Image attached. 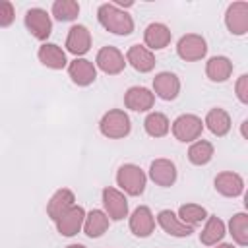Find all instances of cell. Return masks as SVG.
Wrapping results in <instances>:
<instances>
[{
    "label": "cell",
    "instance_id": "obj_1",
    "mask_svg": "<svg viewBox=\"0 0 248 248\" xmlns=\"http://www.w3.org/2000/svg\"><path fill=\"white\" fill-rule=\"evenodd\" d=\"M97 19H99V23L107 31H110L114 35L126 37V35H130L134 31V19H132V16L128 12L120 10L118 6H114L112 2H107V4H101L99 6Z\"/></svg>",
    "mask_w": 248,
    "mask_h": 248
},
{
    "label": "cell",
    "instance_id": "obj_2",
    "mask_svg": "<svg viewBox=\"0 0 248 248\" xmlns=\"http://www.w3.org/2000/svg\"><path fill=\"white\" fill-rule=\"evenodd\" d=\"M99 130L108 140H122L132 132V122L122 108H110L103 114L99 122Z\"/></svg>",
    "mask_w": 248,
    "mask_h": 248
},
{
    "label": "cell",
    "instance_id": "obj_3",
    "mask_svg": "<svg viewBox=\"0 0 248 248\" xmlns=\"http://www.w3.org/2000/svg\"><path fill=\"white\" fill-rule=\"evenodd\" d=\"M116 184L128 196H141L145 190V184H147V176L141 170V167H138L134 163H126L116 172Z\"/></svg>",
    "mask_w": 248,
    "mask_h": 248
},
{
    "label": "cell",
    "instance_id": "obj_4",
    "mask_svg": "<svg viewBox=\"0 0 248 248\" xmlns=\"http://www.w3.org/2000/svg\"><path fill=\"white\" fill-rule=\"evenodd\" d=\"M176 54L186 62H198L207 54V41L198 33H186L176 43Z\"/></svg>",
    "mask_w": 248,
    "mask_h": 248
},
{
    "label": "cell",
    "instance_id": "obj_5",
    "mask_svg": "<svg viewBox=\"0 0 248 248\" xmlns=\"http://www.w3.org/2000/svg\"><path fill=\"white\" fill-rule=\"evenodd\" d=\"M202 132H203V122L196 114H180L172 122V134L178 141H184V143L196 141L200 140Z\"/></svg>",
    "mask_w": 248,
    "mask_h": 248
},
{
    "label": "cell",
    "instance_id": "obj_6",
    "mask_svg": "<svg viewBox=\"0 0 248 248\" xmlns=\"http://www.w3.org/2000/svg\"><path fill=\"white\" fill-rule=\"evenodd\" d=\"M103 207H105V213L108 219L112 221H122L124 217H128V200L124 196V192L112 188V186H107L103 188Z\"/></svg>",
    "mask_w": 248,
    "mask_h": 248
},
{
    "label": "cell",
    "instance_id": "obj_7",
    "mask_svg": "<svg viewBox=\"0 0 248 248\" xmlns=\"http://www.w3.org/2000/svg\"><path fill=\"white\" fill-rule=\"evenodd\" d=\"M25 27L39 41H46L50 37V33H52L50 16L43 8H31V10H27V14H25Z\"/></svg>",
    "mask_w": 248,
    "mask_h": 248
},
{
    "label": "cell",
    "instance_id": "obj_8",
    "mask_svg": "<svg viewBox=\"0 0 248 248\" xmlns=\"http://www.w3.org/2000/svg\"><path fill=\"white\" fill-rule=\"evenodd\" d=\"M225 25L236 37L246 35L248 33V2H242V0L232 2L225 12Z\"/></svg>",
    "mask_w": 248,
    "mask_h": 248
},
{
    "label": "cell",
    "instance_id": "obj_9",
    "mask_svg": "<svg viewBox=\"0 0 248 248\" xmlns=\"http://www.w3.org/2000/svg\"><path fill=\"white\" fill-rule=\"evenodd\" d=\"M95 68L105 72L107 76H116L126 68V58L116 46H103L95 56Z\"/></svg>",
    "mask_w": 248,
    "mask_h": 248
},
{
    "label": "cell",
    "instance_id": "obj_10",
    "mask_svg": "<svg viewBox=\"0 0 248 248\" xmlns=\"http://www.w3.org/2000/svg\"><path fill=\"white\" fill-rule=\"evenodd\" d=\"M180 93V79L172 72H159L153 78V95L163 101H174Z\"/></svg>",
    "mask_w": 248,
    "mask_h": 248
},
{
    "label": "cell",
    "instance_id": "obj_11",
    "mask_svg": "<svg viewBox=\"0 0 248 248\" xmlns=\"http://www.w3.org/2000/svg\"><path fill=\"white\" fill-rule=\"evenodd\" d=\"M130 231L138 238H147L155 231V217L147 205H140L130 215Z\"/></svg>",
    "mask_w": 248,
    "mask_h": 248
},
{
    "label": "cell",
    "instance_id": "obj_12",
    "mask_svg": "<svg viewBox=\"0 0 248 248\" xmlns=\"http://www.w3.org/2000/svg\"><path fill=\"white\" fill-rule=\"evenodd\" d=\"M155 105V95L147 87L134 85L124 93V107L136 112H147Z\"/></svg>",
    "mask_w": 248,
    "mask_h": 248
},
{
    "label": "cell",
    "instance_id": "obj_13",
    "mask_svg": "<svg viewBox=\"0 0 248 248\" xmlns=\"http://www.w3.org/2000/svg\"><path fill=\"white\" fill-rule=\"evenodd\" d=\"M68 74L72 81L79 87H87L97 79V68L87 58H76L68 64Z\"/></svg>",
    "mask_w": 248,
    "mask_h": 248
},
{
    "label": "cell",
    "instance_id": "obj_14",
    "mask_svg": "<svg viewBox=\"0 0 248 248\" xmlns=\"http://www.w3.org/2000/svg\"><path fill=\"white\" fill-rule=\"evenodd\" d=\"M83 221H85V209L81 205H72L56 221V229L62 236H76L83 229Z\"/></svg>",
    "mask_w": 248,
    "mask_h": 248
},
{
    "label": "cell",
    "instance_id": "obj_15",
    "mask_svg": "<svg viewBox=\"0 0 248 248\" xmlns=\"http://www.w3.org/2000/svg\"><path fill=\"white\" fill-rule=\"evenodd\" d=\"M157 223H159V227H161L167 234L176 236V238H184V236H190V234L194 232V227L182 223V221L178 219V215H176L174 211H170V209H161V211L157 213Z\"/></svg>",
    "mask_w": 248,
    "mask_h": 248
},
{
    "label": "cell",
    "instance_id": "obj_16",
    "mask_svg": "<svg viewBox=\"0 0 248 248\" xmlns=\"http://www.w3.org/2000/svg\"><path fill=\"white\" fill-rule=\"evenodd\" d=\"M124 58H126V64H130L140 74H147V72H151L155 68V56L143 45H132L126 50V56Z\"/></svg>",
    "mask_w": 248,
    "mask_h": 248
},
{
    "label": "cell",
    "instance_id": "obj_17",
    "mask_svg": "<svg viewBox=\"0 0 248 248\" xmlns=\"http://www.w3.org/2000/svg\"><path fill=\"white\" fill-rule=\"evenodd\" d=\"M149 178L163 188H169L176 182V165L170 159H155L149 167Z\"/></svg>",
    "mask_w": 248,
    "mask_h": 248
},
{
    "label": "cell",
    "instance_id": "obj_18",
    "mask_svg": "<svg viewBox=\"0 0 248 248\" xmlns=\"http://www.w3.org/2000/svg\"><path fill=\"white\" fill-rule=\"evenodd\" d=\"M170 39H172L170 29L159 21L149 23L143 31V43H145V48H149V50H161V48L169 46Z\"/></svg>",
    "mask_w": 248,
    "mask_h": 248
},
{
    "label": "cell",
    "instance_id": "obj_19",
    "mask_svg": "<svg viewBox=\"0 0 248 248\" xmlns=\"http://www.w3.org/2000/svg\"><path fill=\"white\" fill-rule=\"evenodd\" d=\"M66 48H68V52L76 54V58L85 54V52H89V48H91V33H89V29L85 25H79V23L70 27L68 37H66Z\"/></svg>",
    "mask_w": 248,
    "mask_h": 248
},
{
    "label": "cell",
    "instance_id": "obj_20",
    "mask_svg": "<svg viewBox=\"0 0 248 248\" xmlns=\"http://www.w3.org/2000/svg\"><path fill=\"white\" fill-rule=\"evenodd\" d=\"M215 190L225 198H236L244 192V180L238 172L223 170L215 176Z\"/></svg>",
    "mask_w": 248,
    "mask_h": 248
},
{
    "label": "cell",
    "instance_id": "obj_21",
    "mask_svg": "<svg viewBox=\"0 0 248 248\" xmlns=\"http://www.w3.org/2000/svg\"><path fill=\"white\" fill-rule=\"evenodd\" d=\"M74 202H76L74 192H72L70 188H60V190H56V192L52 194V198L48 200V203H46V215L56 223L72 205H76Z\"/></svg>",
    "mask_w": 248,
    "mask_h": 248
},
{
    "label": "cell",
    "instance_id": "obj_22",
    "mask_svg": "<svg viewBox=\"0 0 248 248\" xmlns=\"http://www.w3.org/2000/svg\"><path fill=\"white\" fill-rule=\"evenodd\" d=\"M37 56H39V62H41L43 66L50 68V70H62V68L68 66L66 52H64L58 45H54V43H43V45L39 46Z\"/></svg>",
    "mask_w": 248,
    "mask_h": 248
},
{
    "label": "cell",
    "instance_id": "obj_23",
    "mask_svg": "<svg viewBox=\"0 0 248 248\" xmlns=\"http://www.w3.org/2000/svg\"><path fill=\"white\" fill-rule=\"evenodd\" d=\"M203 124H205L207 130H209L213 136H217V138L227 136V134L231 132V126H232V122H231V114H229L225 108H219V107L207 110Z\"/></svg>",
    "mask_w": 248,
    "mask_h": 248
},
{
    "label": "cell",
    "instance_id": "obj_24",
    "mask_svg": "<svg viewBox=\"0 0 248 248\" xmlns=\"http://www.w3.org/2000/svg\"><path fill=\"white\" fill-rule=\"evenodd\" d=\"M232 74V62L227 56H211L205 62V76L213 83H223Z\"/></svg>",
    "mask_w": 248,
    "mask_h": 248
},
{
    "label": "cell",
    "instance_id": "obj_25",
    "mask_svg": "<svg viewBox=\"0 0 248 248\" xmlns=\"http://www.w3.org/2000/svg\"><path fill=\"white\" fill-rule=\"evenodd\" d=\"M108 217L105 211L101 209H91L89 213H85V221H83V232L89 238H99L107 232L108 229Z\"/></svg>",
    "mask_w": 248,
    "mask_h": 248
},
{
    "label": "cell",
    "instance_id": "obj_26",
    "mask_svg": "<svg viewBox=\"0 0 248 248\" xmlns=\"http://www.w3.org/2000/svg\"><path fill=\"white\" fill-rule=\"evenodd\" d=\"M225 232H227L225 223H223L217 215H207L205 227H203L202 232H200V242L205 244V246H215L217 242L223 240Z\"/></svg>",
    "mask_w": 248,
    "mask_h": 248
},
{
    "label": "cell",
    "instance_id": "obj_27",
    "mask_svg": "<svg viewBox=\"0 0 248 248\" xmlns=\"http://www.w3.org/2000/svg\"><path fill=\"white\" fill-rule=\"evenodd\" d=\"M213 155H215V147L207 140H196L188 149V161L198 167L207 165L213 159Z\"/></svg>",
    "mask_w": 248,
    "mask_h": 248
},
{
    "label": "cell",
    "instance_id": "obj_28",
    "mask_svg": "<svg viewBox=\"0 0 248 248\" xmlns=\"http://www.w3.org/2000/svg\"><path fill=\"white\" fill-rule=\"evenodd\" d=\"M143 128L147 132V136L151 138H163L169 134L170 130V122L167 118V114L163 112H149L143 120Z\"/></svg>",
    "mask_w": 248,
    "mask_h": 248
},
{
    "label": "cell",
    "instance_id": "obj_29",
    "mask_svg": "<svg viewBox=\"0 0 248 248\" xmlns=\"http://www.w3.org/2000/svg\"><path fill=\"white\" fill-rule=\"evenodd\" d=\"M229 232L232 236V240L238 246H246L248 244V215L244 211L234 213L229 221Z\"/></svg>",
    "mask_w": 248,
    "mask_h": 248
},
{
    "label": "cell",
    "instance_id": "obj_30",
    "mask_svg": "<svg viewBox=\"0 0 248 248\" xmlns=\"http://www.w3.org/2000/svg\"><path fill=\"white\" fill-rule=\"evenodd\" d=\"M178 219L190 227H198L202 225V221L207 219V211L203 205H198V203H182L178 207Z\"/></svg>",
    "mask_w": 248,
    "mask_h": 248
},
{
    "label": "cell",
    "instance_id": "obj_31",
    "mask_svg": "<svg viewBox=\"0 0 248 248\" xmlns=\"http://www.w3.org/2000/svg\"><path fill=\"white\" fill-rule=\"evenodd\" d=\"M52 16L58 21H74L79 16V4L76 0H56L52 4Z\"/></svg>",
    "mask_w": 248,
    "mask_h": 248
},
{
    "label": "cell",
    "instance_id": "obj_32",
    "mask_svg": "<svg viewBox=\"0 0 248 248\" xmlns=\"http://www.w3.org/2000/svg\"><path fill=\"white\" fill-rule=\"evenodd\" d=\"M16 19L14 4L8 0H0V27H10Z\"/></svg>",
    "mask_w": 248,
    "mask_h": 248
},
{
    "label": "cell",
    "instance_id": "obj_33",
    "mask_svg": "<svg viewBox=\"0 0 248 248\" xmlns=\"http://www.w3.org/2000/svg\"><path fill=\"white\" fill-rule=\"evenodd\" d=\"M234 89H236V97H238V101L246 105V103H248V74H242V76L236 79Z\"/></svg>",
    "mask_w": 248,
    "mask_h": 248
},
{
    "label": "cell",
    "instance_id": "obj_34",
    "mask_svg": "<svg viewBox=\"0 0 248 248\" xmlns=\"http://www.w3.org/2000/svg\"><path fill=\"white\" fill-rule=\"evenodd\" d=\"M215 248H234L232 244H215Z\"/></svg>",
    "mask_w": 248,
    "mask_h": 248
},
{
    "label": "cell",
    "instance_id": "obj_35",
    "mask_svg": "<svg viewBox=\"0 0 248 248\" xmlns=\"http://www.w3.org/2000/svg\"><path fill=\"white\" fill-rule=\"evenodd\" d=\"M66 248H85L83 244H70V246H66Z\"/></svg>",
    "mask_w": 248,
    "mask_h": 248
}]
</instances>
